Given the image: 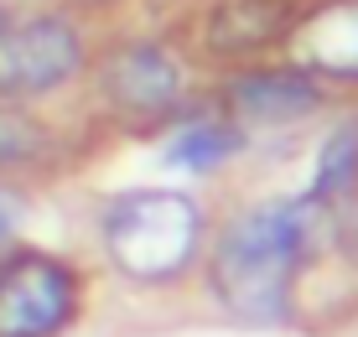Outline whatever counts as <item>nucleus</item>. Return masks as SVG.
<instances>
[{
  "mask_svg": "<svg viewBox=\"0 0 358 337\" xmlns=\"http://www.w3.org/2000/svg\"><path fill=\"white\" fill-rule=\"evenodd\" d=\"M317 244V203H255L218 234L208 280L244 322H280Z\"/></svg>",
  "mask_w": 358,
  "mask_h": 337,
  "instance_id": "f257e3e1",
  "label": "nucleus"
},
{
  "mask_svg": "<svg viewBox=\"0 0 358 337\" xmlns=\"http://www.w3.org/2000/svg\"><path fill=\"white\" fill-rule=\"evenodd\" d=\"M203 218L182 192H125L104 208V249L130 280H177L197 259Z\"/></svg>",
  "mask_w": 358,
  "mask_h": 337,
  "instance_id": "f03ea898",
  "label": "nucleus"
},
{
  "mask_svg": "<svg viewBox=\"0 0 358 337\" xmlns=\"http://www.w3.org/2000/svg\"><path fill=\"white\" fill-rule=\"evenodd\" d=\"M83 306L78 270L42 249L0 254V337H57Z\"/></svg>",
  "mask_w": 358,
  "mask_h": 337,
  "instance_id": "7ed1b4c3",
  "label": "nucleus"
},
{
  "mask_svg": "<svg viewBox=\"0 0 358 337\" xmlns=\"http://www.w3.org/2000/svg\"><path fill=\"white\" fill-rule=\"evenodd\" d=\"M83 36L68 16H21L0 27V104H31L83 73Z\"/></svg>",
  "mask_w": 358,
  "mask_h": 337,
  "instance_id": "20e7f679",
  "label": "nucleus"
},
{
  "mask_svg": "<svg viewBox=\"0 0 358 337\" xmlns=\"http://www.w3.org/2000/svg\"><path fill=\"white\" fill-rule=\"evenodd\" d=\"M99 89H104L109 109H120V115H130V120H162V115H171V109L182 104L187 78H182V62L171 57L166 47L135 42V47H120V52L104 62Z\"/></svg>",
  "mask_w": 358,
  "mask_h": 337,
  "instance_id": "39448f33",
  "label": "nucleus"
},
{
  "mask_svg": "<svg viewBox=\"0 0 358 337\" xmlns=\"http://www.w3.org/2000/svg\"><path fill=\"white\" fill-rule=\"evenodd\" d=\"M322 104V89L306 68H255L229 83V109L234 120L255 124H291Z\"/></svg>",
  "mask_w": 358,
  "mask_h": 337,
  "instance_id": "423d86ee",
  "label": "nucleus"
},
{
  "mask_svg": "<svg viewBox=\"0 0 358 337\" xmlns=\"http://www.w3.org/2000/svg\"><path fill=\"white\" fill-rule=\"evenodd\" d=\"M296 27L286 0H224L208 16V52L213 57H255L270 52L275 42H286Z\"/></svg>",
  "mask_w": 358,
  "mask_h": 337,
  "instance_id": "0eeeda50",
  "label": "nucleus"
},
{
  "mask_svg": "<svg viewBox=\"0 0 358 337\" xmlns=\"http://www.w3.org/2000/svg\"><path fill=\"white\" fill-rule=\"evenodd\" d=\"M52 156V130L27 104H0V177H16Z\"/></svg>",
  "mask_w": 358,
  "mask_h": 337,
  "instance_id": "6e6552de",
  "label": "nucleus"
},
{
  "mask_svg": "<svg viewBox=\"0 0 358 337\" xmlns=\"http://www.w3.org/2000/svg\"><path fill=\"white\" fill-rule=\"evenodd\" d=\"M353 192H358V135L343 130V135H332V141L322 145V156H317L312 203L338 208V203H348Z\"/></svg>",
  "mask_w": 358,
  "mask_h": 337,
  "instance_id": "1a4fd4ad",
  "label": "nucleus"
},
{
  "mask_svg": "<svg viewBox=\"0 0 358 337\" xmlns=\"http://www.w3.org/2000/svg\"><path fill=\"white\" fill-rule=\"evenodd\" d=\"M312 62L322 73H338V78H358V6L338 10V16H327L322 27H317Z\"/></svg>",
  "mask_w": 358,
  "mask_h": 337,
  "instance_id": "9d476101",
  "label": "nucleus"
},
{
  "mask_svg": "<svg viewBox=\"0 0 358 337\" xmlns=\"http://www.w3.org/2000/svg\"><path fill=\"white\" fill-rule=\"evenodd\" d=\"M239 145L244 141H239L234 124H224V120H197L192 130L171 145V161H177V166H192V171H208V166H218L224 156H234Z\"/></svg>",
  "mask_w": 358,
  "mask_h": 337,
  "instance_id": "9b49d317",
  "label": "nucleus"
},
{
  "mask_svg": "<svg viewBox=\"0 0 358 337\" xmlns=\"http://www.w3.org/2000/svg\"><path fill=\"white\" fill-rule=\"evenodd\" d=\"M21 213H27V197H21L10 182H0V244H10V234H16Z\"/></svg>",
  "mask_w": 358,
  "mask_h": 337,
  "instance_id": "f8f14e48",
  "label": "nucleus"
}]
</instances>
